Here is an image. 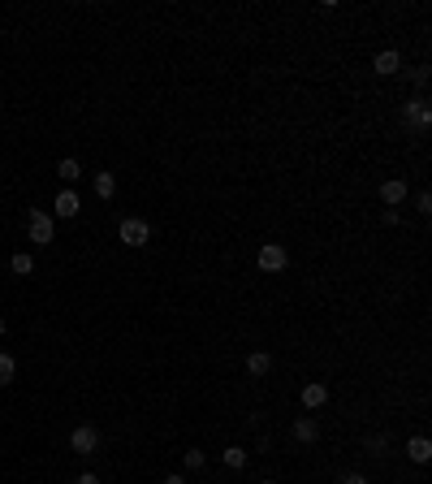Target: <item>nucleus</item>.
Returning a JSON list of instances; mask_svg holds the SVG:
<instances>
[{"label": "nucleus", "instance_id": "nucleus-16", "mask_svg": "<svg viewBox=\"0 0 432 484\" xmlns=\"http://www.w3.org/2000/svg\"><path fill=\"white\" fill-rule=\"evenodd\" d=\"M13 272H18V277H30V272H35V255L18 251V255H13Z\"/></svg>", "mask_w": 432, "mask_h": 484}, {"label": "nucleus", "instance_id": "nucleus-12", "mask_svg": "<svg viewBox=\"0 0 432 484\" xmlns=\"http://www.w3.org/2000/svg\"><path fill=\"white\" fill-rule=\"evenodd\" d=\"M268 367H273V354H268V350H255L251 359H247V372L251 376H268Z\"/></svg>", "mask_w": 432, "mask_h": 484}, {"label": "nucleus", "instance_id": "nucleus-25", "mask_svg": "<svg viewBox=\"0 0 432 484\" xmlns=\"http://www.w3.org/2000/svg\"><path fill=\"white\" fill-rule=\"evenodd\" d=\"M0 337H5V320H0Z\"/></svg>", "mask_w": 432, "mask_h": 484}, {"label": "nucleus", "instance_id": "nucleus-11", "mask_svg": "<svg viewBox=\"0 0 432 484\" xmlns=\"http://www.w3.org/2000/svg\"><path fill=\"white\" fill-rule=\"evenodd\" d=\"M407 454H411V463H428L432 458V441L428 437H411L407 441Z\"/></svg>", "mask_w": 432, "mask_h": 484}, {"label": "nucleus", "instance_id": "nucleus-17", "mask_svg": "<svg viewBox=\"0 0 432 484\" xmlns=\"http://www.w3.org/2000/svg\"><path fill=\"white\" fill-rule=\"evenodd\" d=\"M18 376V363H13V354H0V385H13Z\"/></svg>", "mask_w": 432, "mask_h": 484}, {"label": "nucleus", "instance_id": "nucleus-9", "mask_svg": "<svg viewBox=\"0 0 432 484\" xmlns=\"http://www.w3.org/2000/svg\"><path fill=\"white\" fill-rule=\"evenodd\" d=\"M329 402V385H320V381H311V385H302V407L307 411H316V407H325Z\"/></svg>", "mask_w": 432, "mask_h": 484}, {"label": "nucleus", "instance_id": "nucleus-18", "mask_svg": "<svg viewBox=\"0 0 432 484\" xmlns=\"http://www.w3.org/2000/svg\"><path fill=\"white\" fill-rule=\"evenodd\" d=\"M367 450H372L376 458H385V454H389V437H385V432H376V437H367Z\"/></svg>", "mask_w": 432, "mask_h": 484}, {"label": "nucleus", "instance_id": "nucleus-22", "mask_svg": "<svg viewBox=\"0 0 432 484\" xmlns=\"http://www.w3.org/2000/svg\"><path fill=\"white\" fill-rule=\"evenodd\" d=\"M415 212L428 216V212H432V195H420V199H415Z\"/></svg>", "mask_w": 432, "mask_h": 484}, {"label": "nucleus", "instance_id": "nucleus-26", "mask_svg": "<svg viewBox=\"0 0 432 484\" xmlns=\"http://www.w3.org/2000/svg\"><path fill=\"white\" fill-rule=\"evenodd\" d=\"M260 484H277V480H260Z\"/></svg>", "mask_w": 432, "mask_h": 484}, {"label": "nucleus", "instance_id": "nucleus-24", "mask_svg": "<svg viewBox=\"0 0 432 484\" xmlns=\"http://www.w3.org/2000/svg\"><path fill=\"white\" fill-rule=\"evenodd\" d=\"M165 484H186V476H165Z\"/></svg>", "mask_w": 432, "mask_h": 484}, {"label": "nucleus", "instance_id": "nucleus-19", "mask_svg": "<svg viewBox=\"0 0 432 484\" xmlns=\"http://www.w3.org/2000/svg\"><path fill=\"white\" fill-rule=\"evenodd\" d=\"M203 467H207L203 450H186V472H203Z\"/></svg>", "mask_w": 432, "mask_h": 484}, {"label": "nucleus", "instance_id": "nucleus-2", "mask_svg": "<svg viewBox=\"0 0 432 484\" xmlns=\"http://www.w3.org/2000/svg\"><path fill=\"white\" fill-rule=\"evenodd\" d=\"M117 238L125 242V247H147V242H152V225L138 221V216H125L117 225Z\"/></svg>", "mask_w": 432, "mask_h": 484}, {"label": "nucleus", "instance_id": "nucleus-21", "mask_svg": "<svg viewBox=\"0 0 432 484\" xmlns=\"http://www.w3.org/2000/svg\"><path fill=\"white\" fill-rule=\"evenodd\" d=\"M342 484H372V480H367L363 472H346V476H342Z\"/></svg>", "mask_w": 432, "mask_h": 484}, {"label": "nucleus", "instance_id": "nucleus-8", "mask_svg": "<svg viewBox=\"0 0 432 484\" xmlns=\"http://www.w3.org/2000/svg\"><path fill=\"white\" fill-rule=\"evenodd\" d=\"M294 437H298L302 445H316V441H320V424H316L311 415H298V419H294Z\"/></svg>", "mask_w": 432, "mask_h": 484}, {"label": "nucleus", "instance_id": "nucleus-4", "mask_svg": "<svg viewBox=\"0 0 432 484\" xmlns=\"http://www.w3.org/2000/svg\"><path fill=\"white\" fill-rule=\"evenodd\" d=\"M285 264H290V251H285L281 242H264L260 247V268L264 272H281Z\"/></svg>", "mask_w": 432, "mask_h": 484}, {"label": "nucleus", "instance_id": "nucleus-6", "mask_svg": "<svg viewBox=\"0 0 432 484\" xmlns=\"http://www.w3.org/2000/svg\"><path fill=\"white\" fill-rule=\"evenodd\" d=\"M402 117L415 125V130H428V125H432V108H428V100L420 95V100H411V104H407V112H402Z\"/></svg>", "mask_w": 432, "mask_h": 484}, {"label": "nucleus", "instance_id": "nucleus-10", "mask_svg": "<svg viewBox=\"0 0 432 484\" xmlns=\"http://www.w3.org/2000/svg\"><path fill=\"white\" fill-rule=\"evenodd\" d=\"M380 199H385L389 208L407 203V182H398V177H393V182H385V186H380Z\"/></svg>", "mask_w": 432, "mask_h": 484}, {"label": "nucleus", "instance_id": "nucleus-7", "mask_svg": "<svg viewBox=\"0 0 432 484\" xmlns=\"http://www.w3.org/2000/svg\"><path fill=\"white\" fill-rule=\"evenodd\" d=\"M372 70H376L380 78H393L398 70H402V52H393V48H385V52H376V61H372Z\"/></svg>", "mask_w": 432, "mask_h": 484}, {"label": "nucleus", "instance_id": "nucleus-3", "mask_svg": "<svg viewBox=\"0 0 432 484\" xmlns=\"http://www.w3.org/2000/svg\"><path fill=\"white\" fill-rule=\"evenodd\" d=\"M70 450H74V454H95V450H100V428H95V424H78L70 432Z\"/></svg>", "mask_w": 432, "mask_h": 484}, {"label": "nucleus", "instance_id": "nucleus-1", "mask_svg": "<svg viewBox=\"0 0 432 484\" xmlns=\"http://www.w3.org/2000/svg\"><path fill=\"white\" fill-rule=\"evenodd\" d=\"M26 230H30V242L48 247V242L56 238V221H52V212H43V208H26Z\"/></svg>", "mask_w": 432, "mask_h": 484}, {"label": "nucleus", "instance_id": "nucleus-14", "mask_svg": "<svg viewBox=\"0 0 432 484\" xmlns=\"http://www.w3.org/2000/svg\"><path fill=\"white\" fill-rule=\"evenodd\" d=\"M95 195H100V199H113V195H117V177H113V173H95Z\"/></svg>", "mask_w": 432, "mask_h": 484}, {"label": "nucleus", "instance_id": "nucleus-23", "mask_svg": "<svg viewBox=\"0 0 432 484\" xmlns=\"http://www.w3.org/2000/svg\"><path fill=\"white\" fill-rule=\"evenodd\" d=\"M74 484H100V476H95V472H83V476H78Z\"/></svg>", "mask_w": 432, "mask_h": 484}, {"label": "nucleus", "instance_id": "nucleus-13", "mask_svg": "<svg viewBox=\"0 0 432 484\" xmlns=\"http://www.w3.org/2000/svg\"><path fill=\"white\" fill-rule=\"evenodd\" d=\"M56 173H61V182H78V177H83V165H78V160L74 156H65V160H61V165H56Z\"/></svg>", "mask_w": 432, "mask_h": 484}, {"label": "nucleus", "instance_id": "nucleus-20", "mask_svg": "<svg viewBox=\"0 0 432 484\" xmlns=\"http://www.w3.org/2000/svg\"><path fill=\"white\" fill-rule=\"evenodd\" d=\"M411 78H415V87H420V91H424V87H428V65H420V70H411Z\"/></svg>", "mask_w": 432, "mask_h": 484}, {"label": "nucleus", "instance_id": "nucleus-15", "mask_svg": "<svg viewBox=\"0 0 432 484\" xmlns=\"http://www.w3.org/2000/svg\"><path fill=\"white\" fill-rule=\"evenodd\" d=\"M220 463H225V467H229V472H243V467H247V450H238V445H229V450H225V454H220Z\"/></svg>", "mask_w": 432, "mask_h": 484}, {"label": "nucleus", "instance_id": "nucleus-5", "mask_svg": "<svg viewBox=\"0 0 432 484\" xmlns=\"http://www.w3.org/2000/svg\"><path fill=\"white\" fill-rule=\"evenodd\" d=\"M52 212H56L61 221H70V216H78V212H83V199H78L74 190L65 186V190H56V203H52Z\"/></svg>", "mask_w": 432, "mask_h": 484}]
</instances>
